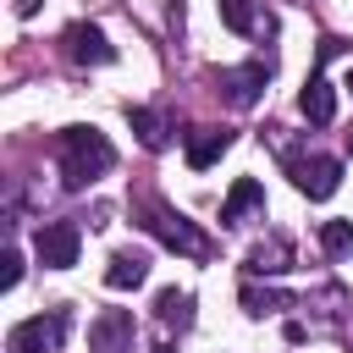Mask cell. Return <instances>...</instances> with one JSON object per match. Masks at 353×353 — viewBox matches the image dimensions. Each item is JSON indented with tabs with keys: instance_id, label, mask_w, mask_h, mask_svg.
I'll list each match as a JSON object with an SVG mask.
<instances>
[{
	"instance_id": "ac0fdd59",
	"label": "cell",
	"mask_w": 353,
	"mask_h": 353,
	"mask_svg": "<svg viewBox=\"0 0 353 353\" xmlns=\"http://www.w3.org/2000/svg\"><path fill=\"white\" fill-rule=\"evenodd\" d=\"M221 22H226L232 33H254V28H259L254 0H221Z\"/></svg>"
},
{
	"instance_id": "7c38bea8",
	"label": "cell",
	"mask_w": 353,
	"mask_h": 353,
	"mask_svg": "<svg viewBox=\"0 0 353 353\" xmlns=\"http://www.w3.org/2000/svg\"><path fill=\"white\" fill-rule=\"evenodd\" d=\"M298 110L309 116V127H325V121L336 116V94H331V83H325L320 66L309 72V83H303V94H298Z\"/></svg>"
},
{
	"instance_id": "2e32d148",
	"label": "cell",
	"mask_w": 353,
	"mask_h": 353,
	"mask_svg": "<svg viewBox=\"0 0 353 353\" xmlns=\"http://www.w3.org/2000/svg\"><path fill=\"white\" fill-rule=\"evenodd\" d=\"M243 309H248L254 320H265V314L287 309V298H281V292H270V287H254V281H243Z\"/></svg>"
},
{
	"instance_id": "9c48e42d",
	"label": "cell",
	"mask_w": 353,
	"mask_h": 353,
	"mask_svg": "<svg viewBox=\"0 0 353 353\" xmlns=\"http://www.w3.org/2000/svg\"><path fill=\"white\" fill-rule=\"evenodd\" d=\"M154 320H160V342H154V353H165V336L193 325V292H182V287H165V292L154 298Z\"/></svg>"
},
{
	"instance_id": "8fae6325",
	"label": "cell",
	"mask_w": 353,
	"mask_h": 353,
	"mask_svg": "<svg viewBox=\"0 0 353 353\" xmlns=\"http://www.w3.org/2000/svg\"><path fill=\"white\" fill-rule=\"evenodd\" d=\"M226 149H232V127H193L188 132V165L193 171H210Z\"/></svg>"
},
{
	"instance_id": "5bb4252c",
	"label": "cell",
	"mask_w": 353,
	"mask_h": 353,
	"mask_svg": "<svg viewBox=\"0 0 353 353\" xmlns=\"http://www.w3.org/2000/svg\"><path fill=\"white\" fill-rule=\"evenodd\" d=\"M287 259H292V243L287 237H270V243H259L248 254V270L254 276H276V270H287Z\"/></svg>"
},
{
	"instance_id": "277c9868",
	"label": "cell",
	"mask_w": 353,
	"mask_h": 353,
	"mask_svg": "<svg viewBox=\"0 0 353 353\" xmlns=\"http://www.w3.org/2000/svg\"><path fill=\"white\" fill-rule=\"evenodd\" d=\"M265 83H270V61H248V66H226V72H215V94H221L226 105H237V110L259 105Z\"/></svg>"
},
{
	"instance_id": "52a82bcc",
	"label": "cell",
	"mask_w": 353,
	"mask_h": 353,
	"mask_svg": "<svg viewBox=\"0 0 353 353\" xmlns=\"http://www.w3.org/2000/svg\"><path fill=\"white\" fill-rule=\"evenodd\" d=\"M66 61H77V66H105V61H116V44L105 39V28L72 22V28H66Z\"/></svg>"
},
{
	"instance_id": "3957f363",
	"label": "cell",
	"mask_w": 353,
	"mask_h": 353,
	"mask_svg": "<svg viewBox=\"0 0 353 353\" xmlns=\"http://www.w3.org/2000/svg\"><path fill=\"white\" fill-rule=\"evenodd\" d=\"M66 336V309H44L33 320H17L6 336V353H55Z\"/></svg>"
},
{
	"instance_id": "4fadbf2b",
	"label": "cell",
	"mask_w": 353,
	"mask_h": 353,
	"mask_svg": "<svg viewBox=\"0 0 353 353\" xmlns=\"http://www.w3.org/2000/svg\"><path fill=\"white\" fill-rule=\"evenodd\" d=\"M248 210H265V188L254 176H237L232 193H226V204H221V226H243Z\"/></svg>"
},
{
	"instance_id": "5b68a950",
	"label": "cell",
	"mask_w": 353,
	"mask_h": 353,
	"mask_svg": "<svg viewBox=\"0 0 353 353\" xmlns=\"http://www.w3.org/2000/svg\"><path fill=\"white\" fill-rule=\"evenodd\" d=\"M77 248H83L77 221H44L39 237H33V254H39L44 270H66V265H77Z\"/></svg>"
},
{
	"instance_id": "30bf717a",
	"label": "cell",
	"mask_w": 353,
	"mask_h": 353,
	"mask_svg": "<svg viewBox=\"0 0 353 353\" xmlns=\"http://www.w3.org/2000/svg\"><path fill=\"white\" fill-rule=\"evenodd\" d=\"M143 281H149V254L116 248L110 265H105V287H110V292H132V287H143Z\"/></svg>"
},
{
	"instance_id": "ba28073f",
	"label": "cell",
	"mask_w": 353,
	"mask_h": 353,
	"mask_svg": "<svg viewBox=\"0 0 353 353\" xmlns=\"http://www.w3.org/2000/svg\"><path fill=\"white\" fill-rule=\"evenodd\" d=\"M88 353H132V314L127 309H105L88 325Z\"/></svg>"
},
{
	"instance_id": "44dd1931",
	"label": "cell",
	"mask_w": 353,
	"mask_h": 353,
	"mask_svg": "<svg viewBox=\"0 0 353 353\" xmlns=\"http://www.w3.org/2000/svg\"><path fill=\"white\" fill-rule=\"evenodd\" d=\"M347 154H353V127H347Z\"/></svg>"
},
{
	"instance_id": "e0dca14e",
	"label": "cell",
	"mask_w": 353,
	"mask_h": 353,
	"mask_svg": "<svg viewBox=\"0 0 353 353\" xmlns=\"http://www.w3.org/2000/svg\"><path fill=\"white\" fill-rule=\"evenodd\" d=\"M320 248L325 254H353V221H320Z\"/></svg>"
},
{
	"instance_id": "9a60e30c",
	"label": "cell",
	"mask_w": 353,
	"mask_h": 353,
	"mask_svg": "<svg viewBox=\"0 0 353 353\" xmlns=\"http://www.w3.org/2000/svg\"><path fill=\"white\" fill-rule=\"evenodd\" d=\"M127 121H132V132H138V143H143V149H165V127H160V116H154V110L132 105V110H127Z\"/></svg>"
},
{
	"instance_id": "6da1fadb",
	"label": "cell",
	"mask_w": 353,
	"mask_h": 353,
	"mask_svg": "<svg viewBox=\"0 0 353 353\" xmlns=\"http://www.w3.org/2000/svg\"><path fill=\"white\" fill-rule=\"evenodd\" d=\"M55 154H61V182L66 188H88L94 176H105L116 165V149L99 127H66L55 138Z\"/></svg>"
},
{
	"instance_id": "7402d4cb",
	"label": "cell",
	"mask_w": 353,
	"mask_h": 353,
	"mask_svg": "<svg viewBox=\"0 0 353 353\" xmlns=\"http://www.w3.org/2000/svg\"><path fill=\"white\" fill-rule=\"evenodd\" d=\"M347 88H353V72H347Z\"/></svg>"
},
{
	"instance_id": "ffe728a7",
	"label": "cell",
	"mask_w": 353,
	"mask_h": 353,
	"mask_svg": "<svg viewBox=\"0 0 353 353\" xmlns=\"http://www.w3.org/2000/svg\"><path fill=\"white\" fill-rule=\"evenodd\" d=\"M39 6H44V0H11V11H17V17H39Z\"/></svg>"
},
{
	"instance_id": "8992f818",
	"label": "cell",
	"mask_w": 353,
	"mask_h": 353,
	"mask_svg": "<svg viewBox=\"0 0 353 353\" xmlns=\"http://www.w3.org/2000/svg\"><path fill=\"white\" fill-rule=\"evenodd\" d=\"M287 171H292V188H298V193H309V199H331V193L342 188V160H331V154L287 160Z\"/></svg>"
},
{
	"instance_id": "d6986e66",
	"label": "cell",
	"mask_w": 353,
	"mask_h": 353,
	"mask_svg": "<svg viewBox=\"0 0 353 353\" xmlns=\"http://www.w3.org/2000/svg\"><path fill=\"white\" fill-rule=\"evenodd\" d=\"M0 265H6V270H0V287L11 292V287L22 281V254H17V248H6V259H0Z\"/></svg>"
},
{
	"instance_id": "7a4b0ae2",
	"label": "cell",
	"mask_w": 353,
	"mask_h": 353,
	"mask_svg": "<svg viewBox=\"0 0 353 353\" xmlns=\"http://www.w3.org/2000/svg\"><path fill=\"white\" fill-rule=\"evenodd\" d=\"M132 215H138V226L143 232H154L165 248H176V254H188V259H204L210 254V237L182 215V210H171V204H160V199H132Z\"/></svg>"
}]
</instances>
